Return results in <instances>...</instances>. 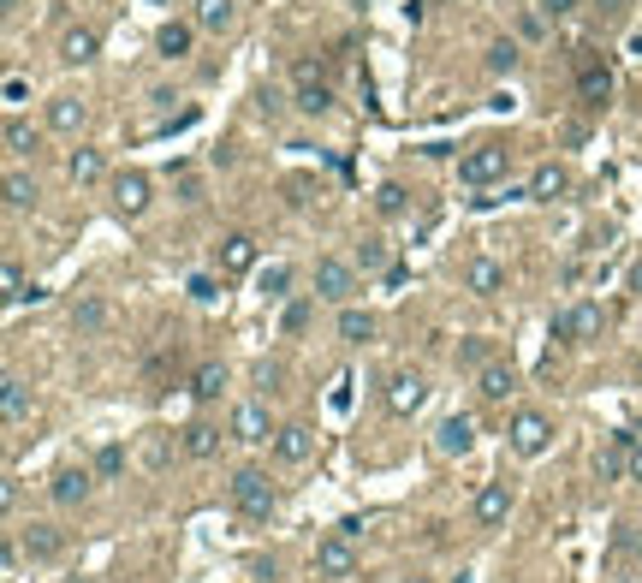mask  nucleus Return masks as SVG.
Returning <instances> with one entry per match:
<instances>
[{"label": "nucleus", "mask_w": 642, "mask_h": 583, "mask_svg": "<svg viewBox=\"0 0 642 583\" xmlns=\"http://www.w3.org/2000/svg\"><path fill=\"white\" fill-rule=\"evenodd\" d=\"M227 494H232V506H238V512L250 518V524H268V518H274V506H280V494H274V483H268V476H262V470H250V465H244L238 476H232V483H227Z\"/></svg>", "instance_id": "nucleus-1"}, {"label": "nucleus", "mask_w": 642, "mask_h": 583, "mask_svg": "<svg viewBox=\"0 0 642 583\" xmlns=\"http://www.w3.org/2000/svg\"><path fill=\"white\" fill-rule=\"evenodd\" d=\"M506 441H512L517 458H542L547 447H554V423H547V411L524 405V411H512V423H506Z\"/></svg>", "instance_id": "nucleus-2"}, {"label": "nucleus", "mask_w": 642, "mask_h": 583, "mask_svg": "<svg viewBox=\"0 0 642 583\" xmlns=\"http://www.w3.org/2000/svg\"><path fill=\"white\" fill-rule=\"evenodd\" d=\"M600 304L595 298H583V304H571V310H559L554 322H547V334L554 340H571V345H589V340H600Z\"/></svg>", "instance_id": "nucleus-3"}, {"label": "nucleus", "mask_w": 642, "mask_h": 583, "mask_svg": "<svg viewBox=\"0 0 642 583\" xmlns=\"http://www.w3.org/2000/svg\"><path fill=\"white\" fill-rule=\"evenodd\" d=\"M506 167H512V149H506V143H476L470 155L458 161V179H464V185H494V179H506Z\"/></svg>", "instance_id": "nucleus-4"}, {"label": "nucleus", "mask_w": 642, "mask_h": 583, "mask_svg": "<svg viewBox=\"0 0 642 583\" xmlns=\"http://www.w3.org/2000/svg\"><path fill=\"white\" fill-rule=\"evenodd\" d=\"M512 506H517V488L506 483V476H494V483H482L476 488V506H470V518L482 530H499L506 518H512Z\"/></svg>", "instance_id": "nucleus-5"}, {"label": "nucleus", "mask_w": 642, "mask_h": 583, "mask_svg": "<svg viewBox=\"0 0 642 583\" xmlns=\"http://www.w3.org/2000/svg\"><path fill=\"white\" fill-rule=\"evenodd\" d=\"M227 435H232V441H244V447H262V441H274L280 428L268 423V405H262V399H238V405H232Z\"/></svg>", "instance_id": "nucleus-6"}, {"label": "nucleus", "mask_w": 642, "mask_h": 583, "mask_svg": "<svg viewBox=\"0 0 642 583\" xmlns=\"http://www.w3.org/2000/svg\"><path fill=\"white\" fill-rule=\"evenodd\" d=\"M315 298L351 304V298H357V268H351L345 257H321V262H315Z\"/></svg>", "instance_id": "nucleus-7"}, {"label": "nucleus", "mask_w": 642, "mask_h": 583, "mask_svg": "<svg viewBox=\"0 0 642 583\" xmlns=\"http://www.w3.org/2000/svg\"><path fill=\"white\" fill-rule=\"evenodd\" d=\"M256 262H262V244L250 232H227L214 244V268L220 274H256Z\"/></svg>", "instance_id": "nucleus-8"}, {"label": "nucleus", "mask_w": 642, "mask_h": 583, "mask_svg": "<svg viewBox=\"0 0 642 583\" xmlns=\"http://www.w3.org/2000/svg\"><path fill=\"white\" fill-rule=\"evenodd\" d=\"M423 399H428L423 370H393V375H386V411H393V417L423 411Z\"/></svg>", "instance_id": "nucleus-9"}, {"label": "nucleus", "mask_w": 642, "mask_h": 583, "mask_svg": "<svg viewBox=\"0 0 642 583\" xmlns=\"http://www.w3.org/2000/svg\"><path fill=\"white\" fill-rule=\"evenodd\" d=\"M357 571V548H351V536H321L315 541V578H351Z\"/></svg>", "instance_id": "nucleus-10"}, {"label": "nucleus", "mask_w": 642, "mask_h": 583, "mask_svg": "<svg viewBox=\"0 0 642 583\" xmlns=\"http://www.w3.org/2000/svg\"><path fill=\"white\" fill-rule=\"evenodd\" d=\"M107 191H114V209L126 214V221L149 214V202H155V197H149V191H155V185H149V173H114V185H107Z\"/></svg>", "instance_id": "nucleus-11"}, {"label": "nucleus", "mask_w": 642, "mask_h": 583, "mask_svg": "<svg viewBox=\"0 0 642 583\" xmlns=\"http://www.w3.org/2000/svg\"><path fill=\"white\" fill-rule=\"evenodd\" d=\"M274 458H280V465H310L315 458V428L310 423H285L280 435H274Z\"/></svg>", "instance_id": "nucleus-12"}, {"label": "nucleus", "mask_w": 642, "mask_h": 583, "mask_svg": "<svg viewBox=\"0 0 642 583\" xmlns=\"http://www.w3.org/2000/svg\"><path fill=\"white\" fill-rule=\"evenodd\" d=\"M464 292H476V298H499V292H506V262L470 257V262H464Z\"/></svg>", "instance_id": "nucleus-13"}, {"label": "nucleus", "mask_w": 642, "mask_h": 583, "mask_svg": "<svg viewBox=\"0 0 642 583\" xmlns=\"http://www.w3.org/2000/svg\"><path fill=\"white\" fill-rule=\"evenodd\" d=\"M434 447H441L446 458H464V453L476 447V417H470V411H452L441 428H434Z\"/></svg>", "instance_id": "nucleus-14"}, {"label": "nucleus", "mask_w": 642, "mask_h": 583, "mask_svg": "<svg viewBox=\"0 0 642 583\" xmlns=\"http://www.w3.org/2000/svg\"><path fill=\"white\" fill-rule=\"evenodd\" d=\"M630 453H637V435H630V428H613L607 453L595 458V476H600V483H613V476H630Z\"/></svg>", "instance_id": "nucleus-15"}, {"label": "nucleus", "mask_w": 642, "mask_h": 583, "mask_svg": "<svg viewBox=\"0 0 642 583\" xmlns=\"http://www.w3.org/2000/svg\"><path fill=\"white\" fill-rule=\"evenodd\" d=\"M577 89H583V101H589V108H600V101L613 96V71L600 66L595 54H583V60H577Z\"/></svg>", "instance_id": "nucleus-16"}, {"label": "nucleus", "mask_w": 642, "mask_h": 583, "mask_svg": "<svg viewBox=\"0 0 642 583\" xmlns=\"http://www.w3.org/2000/svg\"><path fill=\"white\" fill-rule=\"evenodd\" d=\"M96 48H101V36L89 24H71L66 36H60V60H66V66H89V60H96Z\"/></svg>", "instance_id": "nucleus-17"}, {"label": "nucleus", "mask_w": 642, "mask_h": 583, "mask_svg": "<svg viewBox=\"0 0 642 583\" xmlns=\"http://www.w3.org/2000/svg\"><path fill=\"white\" fill-rule=\"evenodd\" d=\"M565 191H571L565 167H554V161H542V167L529 173V191H524V197H529V202H554V197H565Z\"/></svg>", "instance_id": "nucleus-18"}, {"label": "nucleus", "mask_w": 642, "mask_h": 583, "mask_svg": "<svg viewBox=\"0 0 642 583\" xmlns=\"http://www.w3.org/2000/svg\"><path fill=\"white\" fill-rule=\"evenodd\" d=\"M89 483H96L89 470H60L54 483H48V494H54V506H84V500H89Z\"/></svg>", "instance_id": "nucleus-19"}, {"label": "nucleus", "mask_w": 642, "mask_h": 583, "mask_svg": "<svg viewBox=\"0 0 642 583\" xmlns=\"http://www.w3.org/2000/svg\"><path fill=\"white\" fill-rule=\"evenodd\" d=\"M292 108L298 114H328L333 108V89L315 78V71H298V96H292Z\"/></svg>", "instance_id": "nucleus-20"}, {"label": "nucleus", "mask_w": 642, "mask_h": 583, "mask_svg": "<svg viewBox=\"0 0 642 583\" xmlns=\"http://www.w3.org/2000/svg\"><path fill=\"white\" fill-rule=\"evenodd\" d=\"M191 36H197V24H185V18H167V24L155 30V48L167 60H185L191 54Z\"/></svg>", "instance_id": "nucleus-21"}, {"label": "nucleus", "mask_w": 642, "mask_h": 583, "mask_svg": "<svg viewBox=\"0 0 642 583\" xmlns=\"http://www.w3.org/2000/svg\"><path fill=\"white\" fill-rule=\"evenodd\" d=\"M220 441H227V435H220V428H214V423H191L185 435H179V447H185V458H214V453H220Z\"/></svg>", "instance_id": "nucleus-22"}, {"label": "nucleus", "mask_w": 642, "mask_h": 583, "mask_svg": "<svg viewBox=\"0 0 642 583\" xmlns=\"http://www.w3.org/2000/svg\"><path fill=\"white\" fill-rule=\"evenodd\" d=\"M227 393V363H197V375H191V399H220Z\"/></svg>", "instance_id": "nucleus-23"}, {"label": "nucleus", "mask_w": 642, "mask_h": 583, "mask_svg": "<svg viewBox=\"0 0 642 583\" xmlns=\"http://www.w3.org/2000/svg\"><path fill=\"white\" fill-rule=\"evenodd\" d=\"M340 340H345V345L375 340V315H369V310H351V304H340Z\"/></svg>", "instance_id": "nucleus-24"}, {"label": "nucleus", "mask_w": 642, "mask_h": 583, "mask_svg": "<svg viewBox=\"0 0 642 583\" xmlns=\"http://www.w3.org/2000/svg\"><path fill=\"white\" fill-rule=\"evenodd\" d=\"M60 548H66V536H60L54 524H30V536H24L30 559H60Z\"/></svg>", "instance_id": "nucleus-25"}, {"label": "nucleus", "mask_w": 642, "mask_h": 583, "mask_svg": "<svg viewBox=\"0 0 642 583\" xmlns=\"http://www.w3.org/2000/svg\"><path fill=\"white\" fill-rule=\"evenodd\" d=\"M512 370H506V363H488V370L482 375H476V393H482V399H494V405H499V399H506V393H512Z\"/></svg>", "instance_id": "nucleus-26"}, {"label": "nucleus", "mask_w": 642, "mask_h": 583, "mask_svg": "<svg viewBox=\"0 0 642 583\" xmlns=\"http://www.w3.org/2000/svg\"><path fill=\"white\" fill-rule=\"evenodd\" d=\"M66 173H71V185H96L101 179V149H71Z\"/></svg>", "instance_id": "nucleus-27"}, {"label": "nucleus", "mask_w": 642, "mask_h": 583, "mask_svg": "<svg viewBox=\"0 0 642 583\" xmlns=\"http://www.w3.org/2000/svg\"><path fill=\"white\" fill-rule=\"evenodd\" d=\"M84 114H89V108L78 96H60L54 108H48V126H54V131H78V126H84Z\"/></svg>", "instance_id": "nucleus-28"}, {"label": "nucleus", "mask_w": 642, "mask_h": 583, "mask_svg": "<svg viewBox=\"0 0 642 583\" xmlns=\"http://www.w3.org/2000/svg\"><path fill=\"white\" fill-rule=\"evenodd\" d=\"M0 411H6V423H24V417H30V387L18 381V375H6V393H0Z\"/></svg>", "instance_id": "nucleus-29"}, {"label": "nucleus", "mask_w": 642, "mask_h": 583, "mask_svg": "<svg viewBox=\"0 0 642 583\" xmlns=\"http://www.w3.org/2000/svg\"><path fill=\"white\" fill-rule=\"evenodd\" d=\"M197 30H227L232 24V0H197Z\"/></svg>", "instance_id": "nucleus-30"}, {"label": "nucleus", "mask_w": 642, "mask_h": 583, "mask_svg": "<svg viewBox=\"0 0 642 583\" xmlns=\"http://www.w3.org/2000/svg\"><path fill=\"white\" fill-rule=\"evenodd\" d=\"M71 327H84V334H101V327H107V304H101V298H84L78 310H71Z\"/></svg>", "instance_id": "nucleus-31"}, {"label": "nucleus", "mask_w": 642, "mask_h": 583, "mask_svg": "<svg viewBox=\"0 0 642 583\" xmlns=\"http://www.w3.org/2000/svg\"><path fill=\"white\" fill-rule=\"evenodd\" d=\"M36 126H24V119H6V155H30V149H36Z\"/></svg>", "instance_id": "nucleus-32"}, {"label": "nucleus", "mask_w": 642, "mask_h": 583, "mask_svg": "<svg viewBox=\"0 0 642 583\" xmlns=\"http://www.w3.org/2000/svg\"><path fill=\"white\" fill-rule=\"evenodd\" d=\"M256 286H262V298H285V286H292V268H285V262H274V268H262V274H256Z\"/></svg>", "instance_id": "nucleus-33"}, {"label": "nucleus", "mask_w": 642, "mask_h": 583, "mask_svg": "<svg viewBox=\"0 0 642 583\" xmlns=\"http://www.w3.org/2000/svg\"><path fill=\"white\" fill-rule=\"evenodd\" d=\"M0 280H6V298H13V304H24V298H42L36 286H24V274H18V262H6V268H0Z\"/></svg>", "instance_id": "nucleus-34"}, {"label": "nucleus", "mask_w": 642, "mask_h": 583, "mask_svg": "<svg viewBox=\"0 0 642 583\" xmlns=\"http://www.w3.org/2000/svg\"><path fill=\"white\" fill-rule=\"evenodd\" d=\"M30 202H36V185H30L24 173H13L6 179V209H30Z\"/></svg>", "instance_id": "nucleus-35"}, {"label": "nucleus", "mask_w": 642, "mask_h": 583, "mask_svg": "<svg viewBox=\"0 0 642 583\" xmlns=\"http://www.w3.org/2000/svg\"><path fill=\"white\" fill-rule=\"evenodd\" d=\"M126 470V447H101L96 453V476H119Z\"/></svg>", "instance_id": "nucleus-36"}, {"label": "nucleus", "mask_w": 642, "mask_h": 583, "mask_svg": "<svg viewBox=\"0 0 642 583\" xmlns=\"http://www.w3.org/2000/svg\"><path fill=\"white\" fill-rule=\"evenodd\" d=\"M375 209H381V214H399V209H405V185H393V179H386V185L375 191Z\"/></svg>", "instance_id": "nucleus-37"}, {"label": "nucleus", "mask_w": 642, "mask_h": 583, "mask_svg": "<svg viewBox=\"0 0 642 583\" xmlns=\"http://www.w3.org/2000/svg\"><path fill=\"white\" fill-rule=\"evenodd\" d=\"M517 66V42H494L488 48V71H512Z\"/></svg>", "instance_id": "nucleus-38"}, {"label": "nucleus", "mask_w": 642, "mask_h": 583, "mask_svg": "<svg viewBox=\"0 0 642 583\" xmlns=\"http://www.w3.org/2000/svg\"><path fill=\"white\" fill-rule=\"evenodd\" d=\"M191 298L214 304V298H220V280H214V274H191Z\"/></svg>", "instance_id": "nucleus-39"}, {"label": "nucleus", "mask_w": 642, "mask_h": 583, "mask_svg": "<svg viewBox=\"0 0 642 583\" xmlns=\"http://www.w3.org/2000/svg\"><path fill=\"white\" fill-rule=\"evenodd\" d=\"M488 352H494L488 340H464V345H458V363H476V370H488Z\"/></svg>", "instance_id": "nucleus-40"}, {"label": "nucleus", "mask_w": 642, "mask_h": 583, "mask_svg": "<svg viewBox=\"0 0 642 583\" xmlns=\"http://www.w3.org/2000/svg\"><path fill=\"white\" fill-rule=\"evenodd\" d=\"M143 465H167V435H149V441H143Z\"/></svg>", "instance_id": "nucleus-41"}, {"label": "nucleus", "mask_w": 642, "mask_h": 583, "mask_svg": "<svg viewBox=\"0 0 642 583\" xmlns=\"http://www.w3.org/2000/svg\"><path fill=\"white\" fill-rule=\"evenodd\" d=\"M381 262H386L381 239H363V257H357V268H381Z\"/></svg>", "instance_id": "nucleus-42"}, {"label": "nucleus", "mask_w": 642, "mask_h": 583, "mask_svg": "<svg viewBox=\"0 0 642 583\" xmlns=\"http://www.w3.org/2000/svg\"><path fill=\"white\" fill-rule=\"evenodd\" d=\"M24 101H30V84L13 71V78H6V108H24Z\"/></svg>", "instance_id": "nucleus-43"}, {"label": "nucleus", "mask_w": 642, "mask_h": 583, "mask_svg": "<svg viewBox=\"0 0 642 583\" xmlns=\"http://www.w3.org/2000/svg\"><path fill=\"white\" fill-rule=\"evenodd\" d=\"M303 322H310V304H285V322H280V327H285V334H298V327H303Z\"/></svg>", "instance_id": "nucleus-44"}, {"label": "nucleus", "mask_w": 642, "mask_h": 583, "mask_svg": "<svg viewBox=\"0 0 642 583\" xmlns=\"http://www.w3.org/2000/svg\"><path fill=\"white\" fill-rule=\"evenodd\" d=\"M179 202H202V185H197V179H191V173H185V179H179Z\"/></svg>", "instance_id": "nucleus-45"}, {"label": "nucleus", "mask_w": 642, "mask_h": 583, "mask_svg": "<svg viewBox=\"0 0 642 583\" xmlns=\"http://www.w3.org/2000/svg\"><path fill=\"white\" fill-rule=\"evenodd\" d=\"M542 6H547V13H554V18H565V13H577V0H542Z\"/></svg>", "instance_id": "nucleus-46"}, {"label": "nucleus", "mask_w": 642, "mask_h": 583, "mask_svg": "<svg viewBox=\"0 0 642 583\" xmlns=\"http://www.w3.org/2000/svg\"><path fill=\"white\" fill-rule=\"evenodd\" d=\"M423 13H428V0H405V18H411V24H423Z\"/></svg>", "instance_id": "nucleus-47"}, {"label": "nucleus", "mask_w": 642, "mask_h": 583, "mask_svg": "<svg viewBox=\"0 0 642 583\" xmlns=\"http://www.w3.org/2000/svg\"><path fill=\"white\" fill-rule=\"evenodd\" d=\"M630 483H642V441H637V453H630Z\"/></svg>", "instance_id": "nucleus-48"}, {"label": "nucleus", "mask_w": 642, "mask_h": 583, "mask_svg": "<svg viewBox=\"0 0 642 583\" xmlns=\"http://www.w3.org/2000/svg\"><path fill=\"white\" fill-rule=\"evenodd\" d=\"M405 583H428V578H405Z\"/></svg>", "instance_id": "nucleus-49"}]
</instances>
